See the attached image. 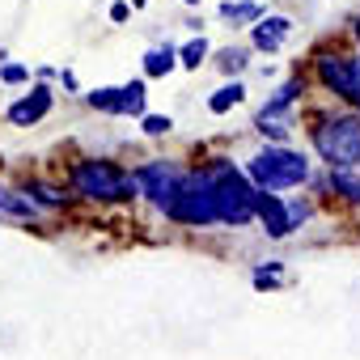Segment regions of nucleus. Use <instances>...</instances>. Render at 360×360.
I'll use <instances>...</instances> for the list:
<instances>
[{"instance_id":"1","label":"nucleus","mask_w":360,"mask_h":360,"mask_svg":"<svg viewBox=\"0 0 360 360\" xmlns=\"http://www.w3.org/2000/svg\"><path fill=\"white\" fill-rule=\"evenodd\" d=\"M64 187L77 204H94V208H127L140 200L131 165H123L119 157H102V153L72 157L64 165Z\"/></svg>"},{"instance_id":"2","label":"nucleus","mask_w":360,"mask_h":360,"mask_svg":"<svg viewBox=\"0 0 360 360\" xmlns=\"http://www.w3.org/2000/svg\"><path fill=\"white\" fill-rule=\"evenodd\" d=\"M305 153L322 169H360V115L347 106H322L305 119Z\"/></svg>"},{"instance_id":"3","label":"nucleus","mask_w":360,"mask_h":360,"mask_svg":"<svg viewBox=\"0 0 360 360\" xmlns=\"http://www.w3.org/2000/svg\"><path fill=\"white\" fill-rule=\"evenodd\" d=\"M208 191H212V208H217V229H246L255 225V187L242 169V161L212 153L200 161Z\"/></svg>"},{"instance_id":"4","label":"nucleus","mask_w":360,"mask_h":360,"mask_svg":"<svg viewBox=\"0 0 360 360\" xmlns=\"http://www.w3.org/2000/svg\"><path fill=\"white\" fill-rule=\"evenodd\" d=\"M250 187L263 195H288V191H305L309 174L318 169L314 157L297 144H259L246 161H242Z\"/></svg>"},{"instance_id":"5","label":"nucleus","mask_w":360,"mask_h":360,"mask_svg":"<svg viewBox=\"0 0 360 360\" xmlns=\"http://www.w3.org/2000/svg\"><path fill=\"white\" fill-rule=\"evenodd\" d=\"M161 217L169 225H178V229H200V233L217 229V208H212V191H208V178H204L200 161L187 165L183 183H178V191H174V200L165 204Z\"/></svg>"},{"instance_id":"6","label":"nucleus","mask_w":360,"mask_h":360,"mask_svg":"<svg viewBox=\"0 0 360 360\" xmlns=\"http://www.w3.org/2000/svg\"><path fill=\"white\" fill-rule=\"evenodd\" d=\"M183 174H187V161L183 157H144L131 165V178H136V195L161 217L165 204L174 200L178 183H183Z\"/></svg>"},{"instance_id":"7","label":"nucleus","mask_w":360,"mask_h":360,"mask_svg":"<svg viewBox=\"0 0 360 360\" xmlns=\"http://www.w3.org/2000/svg\"><path fill=\"white\" fill-rule=\"evenodd\" d=\"M309 85L335 98V106L352 110V77H347V47H318L309 56Z\"/></svg>"},{"instance_id":"8","label":"nucleus","mask_w":360,"mask_h":360,"mask_svg":"<svg viewBox=\"0 0 360 360\" xmlns=\"http://www.w3.org/2000/svg\"><path fill=\"white\" fill-rule=\"evenodd\" d=\"M51 110H56V85L30 81L26 94H18V98L5 106V123H9V127H39Z\"/></svg>"},{"instance_id":"9","label":"nucleus","mask_w":360,"mask_h":360,"mask_svg":"<svg viewBox=\"0 0 360 360\" xmlns=\"http://www.w3.org/2000/svg\"><path fill=\"white\" fill-rule=\"evenodd\" d=\"M292 30H297V22H292L288 13H271V9H267V13L246 30V47H250V56H280V51L288 47Z\"/></svg>"},{"instance_id":"10","label":"nucleus","mask_w":360,"mask_h":360,"mask_svg":"<svg viewBox=\"0 0 360 360\" xmlns=\"http://www.w3.org/2000/svg\"><path fill=\"white\" fill-rule=\"evenodd\" d=\"M0 221H9V225H26V229H39L47 225L51 217L30 200V191L22 183H0Z\"/></svg>"},{"instance_id":"11","label":"nucleus","mask_w":360,"mask_h":360,"mask_svg":"<svg viewBox=\"0 0 360 360\" xmlns=\"http://www.w3.org/2000/svg\"><path fill=\"white\" fill-rule=\"evenodd\" d=\"M22 187L30 191V200L47 212V217H60V212H68L77 200L68 195V187H64V178H47V174H26L22 178Z\"/></svg>"},{"instance_id":"12","label":"nucleus","mask_w":360,"mask_h":360,"mask_svg":"<svg viewBox=\"0 0 360 360\" xmlns=\"http://www.w3.org/2000/svg\"><path fill=\"white\" fill-rule=\"evenodd\" d=\"M297 127H301V115H288V110H255V136L263 144H292L297 140Z\"/></svg>"},{"instance_id":"13","label":"nucleus","mask_w":360,"mask_h":360,"mask_svg":"<svg viewBox=\"0 0 360 360\" xmlns=\"http://www.w3.org/2000/svg\"><path fill=\"white\" fill-rule=\"evenodd\" d=\"M309 89H314V85H309V77H305V72H292V77L276 81V89L267 94L263 110H288V115H301V106H305Z\"/></svg>"},{"instance_id":"14","label":"nucleus","mask_w":360,"mask_h":360,"mask_svg":"<svg viewBox=\"0 0 360 360\" xmlns=\"http://www.w3.org/2000/svg\"><path fill=\"white\" fill-rule=\"evenodd\" d=\"M255 225H259L271 242L292 238L288 217H284V195H263V191H255Z\"/></svg>"},{"instance_id":"15","label":"nucleus","mask_w":360,"mask_h":360,"mask_svg":"<svg viewBox=\"0 0 360 360\" xmlns=\"http://www.w3.org/2000/svg\"><path fill=\"white\" fill-rule=\"evenodd\" d=\"M178 72V43H153L140 60V77L144 81H161Z\"/></svg>"},{"instance_id":"16","label":"nucleus","mask_w":360,"mask_h":360,"mask_svg":"<svg viewBox=\"0 0 360 360\" xmlns=\"http://www.w3.org/2000/svg\"><path fill=\"white\" fill-rule=\"evenodd\" d=\"M263 13H267V5H259V0H217V18H221L225 26L250 30Z\"/></svg>"},{"instance_id":"17","label":"nucleus","mask_w":360,"mask_h":360,"mask_svg":"<svg viewBox=\"0 0 360 360\" xmlns=\"http://www.w3.org/2000/svg\"><path fill=\"white\" fill-rule=\"evenodd\" d=\"M148 115V81L131 77L119 85V119H144Z\"/></svg>"},{"instance_id":"18","label":"nucleus","mask_w":360,"mask_h":360,"mask_svg":"<svg viewBox=\"0 0 360 360\" xmlns=\"http://www.w3.org/2000/svg\"><path fill=\"white\" fill-rule=\"evenodd\" d=\"M326 195H335L360 212V169H326Z\"/></svg>"},{"instance_id":"19","label":"nucleus","mask_w":360,"mask_h":360,"mask_svg":"<svg viewBox=\"0 0 360 360\" xmlns=\"http://www.w3.org/2000/svg\"><path fill=\"white\" fill-rule=\"evenodd\" d=\"M208 64H217L225 81H242V72L250 68V47H246V43L221 47V51H212V60H208Z\"/></svg>"},{"instance_id":"20","label":"nucleus","mask_w":360,"mask_h":360,"mask_svg":"<svg viewBox=\"0 0 360 360\" xmlns=\"http://www.w3.org/2000/svg\"><path fill=\"white\" fill-rule=\"evenodd\" d=\"M242 102H246V81H221V85L208 94V102H204V106H208V115H217V119H221V115H229V110H233V106H242Z\"/></svg>"},{"instance_id":"21","label":"nucleus","mask_w":360,"mask_h":360,"mask_svg":"<svg viewBox=\"0 0 360 360\" xmlns=\"http://www.w3.org/2000/svg\"><path fill=\"white\" fill-rule=\"evenodd\" d=\"M208 60H212V43H208L204 34H195V39H187V43H178V68L200 72Z\"/></svg>"},{"instance_id":"22","label":"nucleus","mask_w":360,"mask_h":360,"mask_svg":"<svg viewBox=\"0 0 360 360\" xmlns=\"http://www.w3.org/2000/svg\"><path fill=\"white\" fill-rule=\"evenodd\" d=\"M314 212H318L314 195H284V217H288V229H292V233L305 229V225L314 221Z\"/></svg>"},{"instance_id":"23","label":"nucleus","mask_w":360,"mask_h":360,"mask_svg":"<svg viewBox=\"0 0 360 360\" xmlns=\"http://www.w3.org/2000/svg\"><path fill=\"white\" fill-rule=\"evenodd\" d=\"M85 106L94 115H106V119H119V85H98L85 94Z\"/></svg>"},{"instance_id":"24","label":"nucleus","mask_w":360,"mask_h":360,"mask_svg":"<svg viewBox=\"0 0 360 360\" xmlns=\"http://www.w3.org/2000/svg\"><path fill=\"white\" fill-rule=\"evenodd\" d=\"M250 284H255V292H276V288L284 284V263H280V259L259 263V267L250 271Z\"/></svg>"},{"instance_id":"25","label":"nucleus","mask_w":360,"mask_h":360,"mask_svg":"<svg viewBox=\"0 0 360 360\" xmlns=\"http://www.w3.org/2000/svg\"><path fill=\"white\" fill-rule=\"evenodd\" d=\"M34 81V68L22 64V60H5L0 64V85H9V89H26Z\"/></svg>"},{"instance_id":"26","label":"nucleus","mask_w":360,"mask_h":360,"mask_svg":"<svg viewBox=\"0 0 360 360\" xmlns=\"http://www.w3.org/2000/svg\"><path fill=\"white\" fill-rule=\"evenodd\" d=\"M136 123H140V131H144L148 140H165V136L174 131V115H153V110H148V115L136 119Z\"/></svg>"},{"instance_id":"27","label":"nucleus","mask_w":360,"mask_h":360,"mask_svg":"<svg viewBox=\"0 0 360 360\" xmlns=\"http://www.w3.org/2000/svg\"><path fill=\"white\" fill-rule=\"evenodd\" d=\"M106 18H110V26H127L131 22V5L127 0H115V5L106 9Z\"/></svg>"},{"instance_id":"28","label":"nucleus","mask_w":360,"mask_h":360,"mask_svg":"<svg viewBox=\"0 0 360 360\" xmlns=\"http://www.w3.org/2000/svg\"><path fill=\"white\" fill-rule=\"evenodd\" d=\"M56 81H60V89H64V94H81V81H77V72H72V68H60V72H56Z\"/></svg>"},{"instance_id":"29","label":"nucleus","mask_w":360,"mask_h":360,"mask_svg":"<svg viewBox=\"0 0 360 360\" xmlns=\"http://www.w3.org/2000/svg\"><path fill=\"white\" fill-rule=\"evenodd\" d=\"M56 72H60V68H47V64H43V68H34V81H47V85H51Z\"/></svg>"},{"instance_id":"30","label":"nucleus","mask_w":360,"mask_h":360,"mask_svg":"<svg viewBox=\"0 0 360 360\" xmlns=\"http://www.w3.org/2000/svg\"><path fill=\"white\" fill-rule=\"evenodd\" d=\"M347 34H352V47H356V51H360V13H356V18H352V30H347Z\"/></svg>"},{"instance_id":"31","label":"nucleus","mask_w":360,"mask_h":360,"mask_svg":"<svg viewBox=\"0 0 360 360\" xmlns=\"http://www.w3.org/2000/svg\"><path fill=\"white\" fill-rule=\"evenodd\" d=\"M127 5H131V13H140V9L148 5V0H127Z\"/></svg>"},{"instance_id":"32","label":"nucleus","mask_w":360,"mask_h":360,"mask_svg":"<svg viewBox=\"0 0 360 360\" xmlns=\"http://www.w3.org/2000/svg\"><path fill=\"white\" fill-rule=\"evenodd\" d=\"M183 5H187V9H200V5H204V0H183Z\"/></svg>"}]
</instances>
